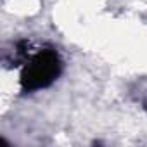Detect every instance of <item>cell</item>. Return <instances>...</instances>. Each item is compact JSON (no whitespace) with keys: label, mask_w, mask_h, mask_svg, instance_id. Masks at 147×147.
<instances>
[{"label":"cell","mask_w":147,"mask_h":147,"mask_svg":"<svg viewBox=\"0 0 147 147\" xmlns=\"http://www.w3.org/2000/svg\"><path fill=\"white\" fill-rule=\"evenodd\" d=\"M57 73H59V61L54 52H42L35 55L24 73L26 88L47 87L57 76Z\"/></svg>","instance_id":"cell-1"}]
</instances>
